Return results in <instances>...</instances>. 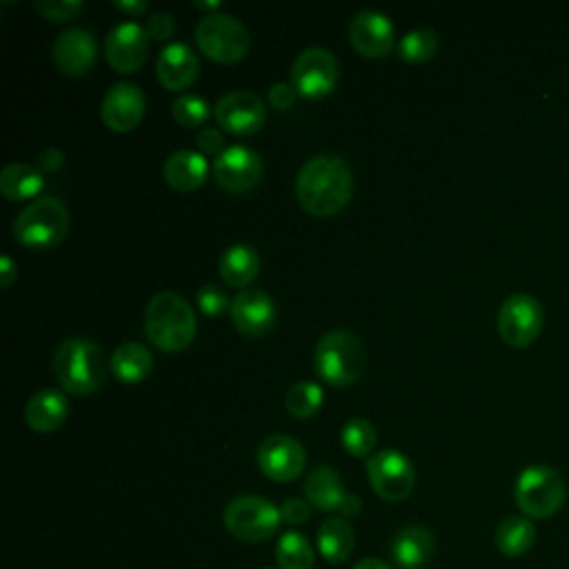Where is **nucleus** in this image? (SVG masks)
<instances>
[{
    "instance_id": "obj_1",
    "label": "nucleus",
    "mask_w": 569,
    "mask_h": 569,
    "mask_svg": "<svg viewBox=\"0 0 569 569\" xmlns=\"http://www.w3.org/2000/svg\"><path fill=\"white\" fill-rule=\"evenodd\" d=\"M353 193V173L349 164L329 153L309 158L296 176V198L300 207L316 218L340 213Z\"/></svg>"
},
{
    "instance_id": "obj_2",
    "label": "nucleus",
    "mask_w": 569,
    "mask_h": 569,
    "mask_svg": "<svg viewBox=\"0 0 569 569\" xmlns=\"http://www.w3.org/2000/svg\"><path fill=\"white\" fill-rule=\"evenodd\" d=\"M53 373L64 391L89 396L98 391L111 371L102 347L89 338H67L53 351Z\"/></svg>"
},
{
    "instance_id": "obj_3",
    "label": "nucleus",
    "mask_w": 569,
    "mask_h": 569,
    "mask_svg": "<svg viewBox=\"0 0 569 569\" xmlns=\"http://www.w3.org/2000/svg\"><path fill=\"white\" fill-rule=\"evenodd\" d=\"M196 313L176 291L156 293L144 309V333L153 347L167 353L187 349L196 338Z\"/></svg>"
},
{
    "instance_id": "obj_4",
    "label": "nucleus",
    "mask_w": 569,
    "mask_h": 569,
    "mask_svg": "<svg viewBox=\"0 0 569 569\" xmlns=\"http://www.w3.org/2000/svg\"><path fill=\"white\" fill-rule=\"evenodd\" d=\"M367 365L362 340L349 329L327 331L313 351V369L331 387L353 385Z\"/></svg>"
},
{
    "instance_id": "obj_5",
    "label": "nucleus",
    "mask_w": 569,
    "mask_h": 569,
    "mask_svg": "<svg viewBox=\"0 0 569 569\" xmlns=\"http://www.w3.org/2000/svg\"><path fill=\"white\" fill-rule=\"evenodd\" d=\"M71 227V216L62 200L42 196L29 202L11 224L13 238L27 249H51L60 244Z\"/></svg>"
},
{
    "instance_id": "obj_6",
    "label": "nucleus",
    "mask_w": 569,
    "mask_h": 569,
    "mask_svg": "<svg viewBox=\"0 0 569 569\" xmlns=\"http://www.w3.org/2000/svg\"><path fill=\"white\" fill-rule=\"evenodd\" d=\"M565 480L547 465H531L520 471L513 489L516 505L527 518H551L565 505Z\"/></svg>"
},
{
    "instance_id": "obj_7",
    "label": "nucleus",
    "mask_w": 569,
    "mask_h": 569,
    "mask_svg": "<svg viewBox=\"0 0 569 569\" xmlns=\"http://www.w3.org/2000/svg\"><path fill=\"white\" fill-rule=\"evenodd\" d=\"M198 49L213 62H240L251 47L247 27L227 13H207L196 27Z\"/></svg>"
},
{
    "instance_id": "obj_8",
    "label": "nucleus",
    "mask_w": 569,
    "mask_h": 569,
    "mask_svg": "<svg viewBox=\"0 0 569 569\" xmlns=\"http://www.w3.org/2000/svg\"><path fill=\"white\" fill-rule=\"evenodd\" d=\"M227 531L242 542H262L280 527V509L262 496H238L224 507Z\"/></svg>"
},
{
    "instance_id": "obj_9",
    "label": "nucleus",
    "mask_w": 569,
    "mask_h": 569,
    "mask_svg": "<svg viewBox=\"0 0 569 569\" xmlns=\"http://www.w3.org/2000/svg\"><path fill=\"white\" fill-rule=\"evenodd\" d=\"M498 333L500 338L516 349L529 347L542 331L545 309L529 293H511L502 300L498 309Z\"/></svg>"
},
{
    "instance_id": "obj_10",
    "label": "nucleus",
    "mask_w": 569,
    "mask_h": 569,
    "mask_svg": "<svg viewBox=\"0 0 569 569\" xmlns=\"http://www.w3.org/2000/svg\"><path fill=\"white\" fill-rule=\"evenodd\" d=\"M338 82V62L325 47H307L291 67V84L298 96L318 100L333 91Z\"/></svg>"
},
{
    "instance_id": "obj_11",
    "label": "nucleus",
    "mask_w": 569,
    "mask_h": 569,
    "mask_svg": "<svg viewBox=\"0 0 569 569\" xmlns=\"http://www.w3.org/2000/svg\"><path fill=\"white\" fill-rule=\"evenodd\" d=\"M367 478L371 489L389 502L405 500L413 489V465L398 449H380L367 460Z\"/></svg>"
},
{
    "instance_id": "obj_12",
    "label": "nucleus",
    "mask_w": 569,
    "mask_h": 569,
    "mask_svg": "<svg viewBox=\"0 0 569 569\" xmlns=\"http://www.w3.org/2000/svg\"><path fill=\"white\" fill-rule=\"evenodd\" d=\"M216 122L220 129L233 136H251L262 129L267 120V109L260 96L247 89H236L224 93L213 107Z\"/></svg>"
},
{
    "instance_id": "obj_13",
    "label": "nucleus",
    "mask_w": 569,
    "mask_h": 569,
    "mask_svg": "<svg viewBox=\"0 0 569 569\" xmlns=\"http://www.w3.org/2000/svg\"><path fill=\"white\" fill-rule=\"evenodd\" d=\"M264 167L260 156L242 144L227 147L213 160V178L229 193H247L262 180Z\"/></svg>"
},
{
    "instance_id": "obj_14",
    "label": "nucleus",
    "mask_w": 569,
    "mask_h": 569,
    "mask_svg": "<svg viewBox=\"0 0 569 569\" xmlns=\"http://www.w3.org/2000/svg\"><path fill=\"white\" fill-rule=\"evenodd\" d=\"M307 465L305 447L287 436V433H271L258 447V467L260 471L276 482L296 480Z\"/></svg>"
},
{
    "instance_id": "obj_15",
    "label": "nucleus",
    "mask_w": 569,
    "mask_h": 569,
    "mask_svg": "<svg viewBox=\"0 0 569 569\" xmlns=\"http://www.w3.org/2000/svg\"><path fill=\"white\" fill-rule=\"evenodd\" d=\"M149 33L138 22L116 24L104 40L107 64L118 73H136L149 53Z\"/></svg>"
},
{
    "instance_id": "obj_16",
    "label": "nucleus",
    "mask_w": 569,
    "mask_h": 569,
    "mask_svg": "<svg viewBox=\"0 0 569 569\" xmlns=\"http://www.w3.org/2000/svg\"><path fill=\"white\" fill-rule=\"evenodd\" d=\"M349 42L365 58H385L396 42V27L385 13L365 9L349 22Z\"/></svg>"
},
{
    "instance_id": "obj_17",
    "label": "nucleus",
    "mask_w": 569,
    "mask_h": 569,
    "mask_svg": "<svg viewBox=\"0 0 569 569\" xmlns=\"http://www.w3.org/2000/svg\"><path fill=\"white\" fill-rule=\"evenodd\" d=\"M144 104L147 100L138 84L116 82L102 98L100 118L111 131L127 133L140 124L144 116Z\"/></svg>"
},
{
    "instance_id": "obj_18",
    "label": "nucleus",
    "mask_w": 569,
    "mask_h": 569,
    "mask_svg": "<svg viewBox=\"0 0 569 569\" xmlns=\"http://www.w3.org/2000/svg\"><path fill=\"white\" fill-rule=\"evenodd\" d=\"M278 309L262 289H242L231 300V322L247 338H260L273 329Z\"/></svg>"
},
{
    "instance_id": "obj_19",
    "label": "nucleus",
    "mask_w": 569,
    "mask_h": 569,
    "mask_svg": "<svg viewBox=\"0 0 569 569\" xmlns=\"http://www.w3.org/2000/svg\"><path fill=\"white\" fill-rule=\"evenodd\" d=\"M51 56H53L56 67L64 76L78 78V76H84L93 67L96 56H98V47H96V40L89 31H84V29H64L53 40Z\"/></svg>"
},
{
    "instance_id": "obj_20",
    "label": "nucleus",
    "mask_w": 569,
    "mask_h": 569,
    "mask_svg": "<svg viewBox=\"0 0 569 569\" xmlns=\"http://www.w3.org/2000/svg\"><path fill=\"white\" fill-rule=\"evenodd\" d=\"M200 60L196 51L184 42L167 44L156 60V76L160 84L169 91H182L191 87L198 78Z\"/></svg>"
},
{
    "instance_id": "obj_21",
    "label": "nucleus",
    "mask_w": 569,
    "mask_h": 569,
    "mask_svg": "<svg viewBox=\"0 0 569 569\" xmlns=\"http://www.w3.org/2000/svg\"><path fill=\"white\" fill-rule=\"evenodd\" d=\"M209 176V162L200 151L180 149L173 151L162 167L164 182L176 191H193L204 184Z\"/></svg>"
},
{
    "instance_id": "obj_22",
    "label": "nucleus",
    "mask_w": 569,
    "mask_h": 569,
    "mask_svg": "<svg viewBox=\"0 0 569 569\" xmlns=\"http://www.w3.org/2000/svg\"><path fill=\"white\" fill-rule=\"evenodd\" d=\"M67 416H69V400L58 389L36 391L24 407V420L29 429L38 433L56 431L58 427H62Z\"/></svg>"
},
{
    "instance_id": "obj_23",
    "label": "nucleus",
    "mask_w": 569,
    "mask_h": 569,
    "mask_svg": "<svg viewBox=\"0 0 569 569\" xmlns=\"http://www.w3.org/2000/svg\"><path fill=\"white\" fill-rule=\"evenodd\" d=\"M433 547H436V540L429 529L418 525H407L396 531V536L391 538L389 551L396 565H400L402 569H416L431 558Z\"/></svg>"
},
{
    "instance_id": "obj_24",
    "label": "nucleus",
    "mask_w": 569,
    "mask_h": 569,
    "mask_svg": "<svg viewBox=\"0 0 569 569\" xmlns=\"http://www.w3.org/2000/svg\"><path fill=\"white\" fill-rule=\"evenodd\" d=\"M224 284L236 289H249L260 273V258L251 244H231L220 256L218 264Z\"/></svg>"
},
{
    "instance_id": "obj_25",
    "label": "nucleus",
    "mask_w": 569,
    "mask_h": 569,
    "mask_svg": "<svg viewBox=\"0 0 569 569\" xmlns=\"http://www.w3.org/2000/svg\"><path fill=\"white\" fill-rule=\"evenodd\" d=\"M111 373L127 385L142 382L153 369V356L142 342H122L109 358Z\"/></svg>"
},
{
    "instance_id": "obj_26",
    "label": "nucleus",
    "mask_w": 569,
    "mask_h": 569,
    "mask_svg": "<svg viewBox=\"0 0 569 569\" xmlns=\"http://www.w3.org/2000/svg\"><path fill=\"white\" fill-rule=\"evenodd\" d=\"M305 496L309 505H313L316 509L333 511L340 509V502L347 493L338 471L331 469L329 465H318L305 478Z\"/></svg>"
},
{
    "instance_id": "obj_27",
    "label": "nucleus",
    "mask_w": 569,
    "mask_h": 569,
    "mask_svg": "<svg viewBox=\"0 0 569 569\" xmlns=\"http://www.w3.org/2000/svg\"><path fill=\"white\" fill-rule=\"evenodd\" d=\"M44 189V173L36 164L13 162L0 171V193L11 200H29Z\"/></svg>"
},
{
    "instance_id": "obj_28",
    "label": "nucleus",
    "mask_w": 569,
    "mask_h": 569,
    "mask_svg": "<svg viewBox=\"0 0 569 569\" xmlns=\"http://www.w3.org/2000/svg\"><path fill=\"white\" fill-rule=\"evenodd\" d=\"M353 527L345 518H327L318 529V551L331 565L345 562L353 551Z\"/></svg>"
},
{
    "instance_id": "obj_29",
    "label": "nucleus",
    "mask_w": 569,
    "mask_h": 569,
    "mask_svg": "<svg viewBox=\"0 0 569 569\" xmlns=\"http://www.w3.org/2000/svg\"><path fill=\"white\" fill-rule=\"evenodd\" d=\"M493 538H496V547L505 556L518 558L531 549V545L536 540V527H533L531 518H527V516H507L496 527Z\"/></svg>"
},
{
    "instance_id": "obj_30",
    "label": "nucleus",
    "mask_w": 569,
    "mask_h": 569,
    "mask_svg": "<svg viewBox=\"0 0 569 569\" xmlns=\"http://www.w3.org/2000/svg\"><path fill=\"white\" fill-rule=\"evenodd\" d=\"M276 560L280 569H311L316 553L307 536L300 531H284L276 545Z\"/></svg>"
},
{
    "instance_id": "obj_31",
    "label": "nucleus",
    "mask_w": 569,
    "mask_h": 569,
    "mask_svg": "<svg viewBox=\"0 0 569 569\" xmlns=\"http://www.w3.org/2000/svg\"><path fill=\"white\" fill-rule=\"evenodd\" d=\"M322 389L311 380L293 382L284 393V407L296 418H311L322 407Z\"/></svg>"
},
{
    "instance_id": "obj_32",
    "label": "nucleus",
    "mask_w": 569,
    "mask_h": 569,
    "mask_svg": "<svg viewBox=\"0 0 569 569\" xmlns=\"http://www.w3.org/2000/svg\"><path fill=\"white\" fill-rule=\"evenodd\" d=\"M376 440H378L376 427L367 418H351L340 429V442L345 451L358 458L369 456L376 447Z\"/></svg>"
},
{
    "instance_id": "obj_33",
    "label": "nucleus",
    "mask_w": 569,
    "mask_h": 569,
    "mask_svg": "<svg viewBox=\"0 0 569 569\" xmlns=\"http://www.w3.org/2000/svg\"><path fill=\"white\" fill-rule=\"evenodd\" d=\"M438 51V36L433 29H427V27H420V29H413L409 33L402 36V40L398 42V53L405 62H427L436 56Z\"/></svg>"
},
{
    "instance_id": "obj_34",
    "label": "nucleus",
    "mask_w": 569,
    "mask_h": 569,
    "mask_svg": "<svg viewBox=\"0 0 569 569\" xmlns=\"http://www.w3.org/2000/svg\"><path fill=\"white\" fill-rule=\"evenodd\" d=\"M209 113H211L209 102L198 93H182L171 104L173 120L187 129L204 124L209 120Z\"/></svg>"
},
{
    "instance_id": "obj_35",
    "label": "nucleus",
    "mask_w": 569,
    "mask_h": 569,
    "mask_svg": "<svg viewBox=\"0 0 569 569\" xmlns=\"http://www.w3.org/2000/svg\"><path fill=\"white\" fill-rule=\"evenodd\" d=\"M196 302H198V309L209 318H216V316H222L224 311H231V300L224 293V289H220L218 284H209V282L202 284L196 293Z\"/></svg>"
},
{
    "instance_id": "obj_36",
    "label": "nucleus",
    "mask_w": 569,
    "mask_h": 569,
    "mask_svg": "<svg viewBox=\"0 0 569 569\" xmlns=\"http://www.w3.org/2000/svg\"><path fill=\"white\" fill-rule=\"evenodd\" d=\"M33 9L49 22H67L82 11L80 0H38Z\"/></svg>"
},
{
    "instance_id": "obj_37",
    "label": "nucleus",
    "mask_w": 569,
    "mask_h": 569,
    "mask_svg": "<svg viewBox=\"0 0 569 569\" xmlns=\"http://www.w3.org/2000/svg\"><path fill=\"white\" fill-rule=\"evenodd\" d=\"M144 29H147V33H149L151 40H167V38H171L173 31H176V20H173L171 13H167V11H156V13L147 20Z\"/></svg>"
},
{
    "instance_id": "obj_38",
    "label": "nucleus",
    "mask_w": 569,
    "mask_h": 569,
    "mask_svg": "<svg viewBox=\"0 0 569 569\" xmlns=\"http://www.w3.org/2000/svg\"><path fill=\"white\" fill-rule=\"evenodd\" d=\"M196 144H198V149H200V153L202 156H220L224 149V138H222V133L216 129V127H202L200 131H198V136H196Z\"/></svg>"
},
{
    "instance_id": "obj_39",
    "label": "nucleus",
    "mask_w": 569,
    "mask_h": 569,
    "mask_svg": "<svg viewBox=\"0 0 569 569\" xmlns=\"http://www.w3.org/2000/svg\"><path fill=\"white\" fill-rule=\"evenodd\" d=\"M296 96H298V91L293 89L291 82H276V84H271L267 100H269V104H271L273 109L284 111V109L293 107Z\"/></svg>"
},
{
    "instance_id": "obj_40",
    "label": "nucleus",
    "mask_w": 569,
    "mask_h": 569,
    "mask_svg": "<svg viewBox=\"0 0 569 569\" xmlns=\"http://www.w3.org/2000/svg\"><path fill=\"white\" fill-rule=\"evenodd\" d=\"M280 516L289 522V525H302L309 520V500L302 498H287L280 505Z\"/></svg>"
},
{
    "instance_id": "obj_41",
    "label": "nucleus",
    "mask_w": 569,
    "mask_h": 569,
    "mask_svg": "<svg viewBox=\"0 0 569 569\" xmlns=\"http://www.w3.org/2000/svg\"><path fill=\"white\" fill-rule=\"evenodd\" d=\"M36 167L42 171V173H53V171H60L64 167V153L56 147H49L44 149L38 160H36Z\"/></svg>"
},
{
    "instance_id": "obj_42",
    "label": "nucleus",
    "mask_w": 569,
    "mask_h": 569,
    "mask_svg": "<svg viewBox=\"0 0 569 569\" xmlns=\"http://www.w3.org/2000/svg\"><path fill=\"white\" fill-rule=\"evenodd\" d=\"M18 278V267L9 256L0 258V287L7 289L13 284V280Z\"/></svg>"
},
{
    "instance_id": "obj_43",
    "label": "nucleus",
    "mask_w": 569,
    "mask_h": 569,
    "mask_svg": "<svg viewBox=\"0 0 569 569\" xmlns=\"http://www.w3.org/2000/svg\"><path fill=\"white\" fill-rule=\"evenodd\" d=\"M113 4H116L118 11H122V13L131 16V18L142 16L147 11V2H142V0H116Z\"/></svg>"
},
{
    "instance_id": "obj_44",
    "label": "nucleus",
    "mask_w": 569,
    "mask_h": 569,
    "mask_svg": "<svg viewBox=\"0 0 569 569\" xmlns=\"http://www.w3.org/2000/svg\"><path fill=\"white\" fill-rule=\"evenodd\" d=\"M338 511L345 513V516H356V513H360V498L353 496V493H347V496L342 498Z\"/></svg>"
},
{
    "instance_id": "obj_45",
    "label": "nucleus",
    "mask_w": 569,
    "mask_h": 569,
    "mask_svg": "<svg viewBox=\"0 0 569 569\" xmlns=\"http://www.w3.org/2000/svg\"><path fill=\"white\" fill-rule=\"evenodd\" d=\"M353 569H389V565L378 560V558H362V560L356 562Z\"/></svg>"
},
{
    "instance_id": "obj_46",
    "label": "nucleus",
    "mask_w": 569,
    "mask_h": 569,
    "mask_svg": "<svg viewBox=\"0 0 569 569\" xmlns=\"http://www.w3.org/2000/svg\"><path fill=\"white\" fill-rule=\"evenodd\" d=\"M193 7L200 9V11H211V13H218L220 9V2L213 0V2H202V0H193Z\"/></svg>"
}]
</instances>
